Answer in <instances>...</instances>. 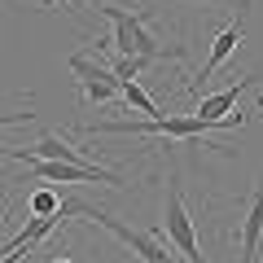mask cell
I'll return each instance as SVG.
<instances>
[{
    "mask_svg": "<svg viewBox=\"0 0 263 263\" xmlns=\"http://www.w3.org/2000/svg\"><path fill=\"white\" fill-rule=\"evenodd\" d=\"M62 211H66V215H84V219H92V224L110 228V233L119 237V241L127 246L132 254H141L145 263H176V259L167 254V246H162L154 233H141V228L123 224V219H114L110 211H97V206H88V202H79V197H66V202H62Z\"/></svg>",
    "mask_w": 263,
    "mask_h": 263,
    "instance_id": "3",
    "label": "cell"
},
{
    "mask_svg": "<svg viewBox=\"0 0 263 263\" xmlns=\"http://www.w3.org/2000/svg\"><path fill=\"white\" fill-rule=\"evenodd\" d=\"M53 263H75V259H66V254H62V259H53Z\"/></svg>",
    "mask_w": 263,
    "mask_h": 263,
    "instance_id": "16",
    "label": "cell"
},
{
    "mask_svg": "<svg viewBox=\"0 0 263 263\" xmlns=\"http://www.w3.org/2000/svg\"><path fill=\"white\" fill-rule=\"evenodd\" d=\"M105 18L114 22V48L119 53H127V57H149V62H180L184 57V44H158V40L145 31V22L136 18V13H127V9H119V5H110V9H101Z\"/></svg>",
    "mask_w": 263,
    "mask_h": 263,
    "instance_id": "2",
    "label": "cell"
},
{
    "mask_svg": "<svg viewBox=\"0 0 263 263\" xmlns=\"http://www.w3.org/2000/svg\"><path fill=\"white\" fill-rule=\"evenodd\" d=\"M237 241H241V259L259 263V246H263V184L250 193V206H246V219L237 228Z\"/></svg>",
    "mask_w": 263,
    "mask_h": 263,
    "instance_id": "7",
    "label": "cell"
},
{
    "mask_svg": "<svg viewBox=\"0 0 263 263\" xmlns=\"http://www.w3.org/2000/svg\"><path fill=\"white\" fill-rule=\"evenodd\" d=\"M27 176L44 180V184H123L119 171H105V167H88V162H57V158H35L27 162Z\"/></svg>",
    "mask_w": 263,
    "mask_h": 263,
    "instance_id": "4",
    "label": "cell"
},
{
    "mask_svg": "<svg viewBox=\"0 0 263 263\" xmlns=\"http://www.w3.org/2000/svg\"><path fill=\"white\" fill-rule=\"evenodd\" d=\"M70 75L79 79V88H84V97L88 101H114V97H123V79L114 75L105 62H92V57H84V53H75L70 57Z\"/></svg>",
    "mask_w": 263,
    "mask_h": 263,
    "instance_id": "6",
    "label": "cell"
},
{
    "mask_svg": "<svg viewBox=\"0 0 263 263\" xmlns=\"http://www.w3.org/2000/svg\"><path fill=\"white\" fill-rule=\"evenodd\" d=\"M259 79H263V75H241L237 84H228L224 92L202 97V101H197V114H202V119H228V114H233V105H237V97H241L246 88H254Z\"/></svg>",
    "mask_w": 263,
    "mask_h": 263,
    "instance_id": "9",
    "label": "cell"
},
{
    "mask_svg": "<svg viewBox=\"0 0 263 263\" xmlns=\"http://www.w3.org/2000/svg\"><path fill=\"white\" fill-rule=\"evenodd\" d=\"M123 101H127L132 110H141V114H149V119H158V105H154V97L145 92L136 79H123Z\"/></svg>",
    "mask_w": 263,
    "mask_h": 263,
    "instance_id": "10",
    "label": "cell"
},
{
    "mask_svg": "<svg viewBox=\"0 0 263 263\" xmlns=\"http://www.w3.org/2000/svg\"><path fill=\"white\" fill-rule=\"evenodd\" d=\"M246 22H233V27H224V31H219V35H215V44H211V53H206V62H202V70H197V84H206V79L211 75H215V70H219V66H224L228 62V57H233L237 53V48H241V35H246Z\"/></svg>",
    "mask_w": 263,
    "mask_h": 263,
    "instance_id": "8",
    "label": "cell"
},
{
    "mask_svg": "<svg viewBox=\"0 0 263 263\" xmlns=\"http://www.w3.org/2000/svg\"><path fill=\"white\" fill-rule=\"evenodd\" d=\"M206 5H219V0H206Z\"/></svg>",
    "mask_w": 263,
    "mask_h": 263,
    "instance_id": "17",
    "label": "cell"
},
{
    "mask_svg": "<svg viewBox=\"0 0 263 263\" xmlns=\"http://www.w3.org/2000/svg\"><path fill=\"white\" fill-rule=\"evenodd\" d=\"M27 254H31V250H27ZM27 254H22V250H5V254H0V263H22Z\"/></svg>",
    "mask_w": 263,
    "mask_h": 263,
    "instance_id": "13",
    "label": "cell"
},
{
    "mask_svg": "<svg viewBox=\"0 0 263 263\" xmlns=\"http://www.w3.org/2000/svg\"><path fill=\"white\" fill-rule=\"evenodd\" d=\"M254 0H237V22H246V9H250Z\"/></svg>",
    "mask_w": 263,
    "mask_h": 263,
    "instance_id": "15",
    "label": "cell"
},
{
    "mask_svg": "<svg viewBox=\"0 0 263 263\" xmlns=\"http://www.w3.org/2000/svg\"><path fill=\"white\" fill-rule=\"evenodd\" d=\"M27 211H31V215H57V211H62V193H53V189H35V193L27 197Z\"/></svg>",
    "mask_w": 263,
    "mask_h": 263,
    "instance_id": "11",
    "label": "cell"
},
{
    "mask_svg": "<svg viewBox=\"0 0 263 263\" xmlns=\"http://www.w3.org/2000/svg\"><path fill=\"white\" fill-rule=\"evenodd\" d=\"M162 224H167V241L184 254L189 263H206L202 246H197V228H193V215H189L180 189H167V206H162Z\"/></svg>",
    "mask_w": 263,
    "mask_h": 263,
    "instance_id": "5",
    "label": "cell"
},
{
    "mask_svg": "<svg viewBox=\"0 0 263 263\" xmlns=\"http://www.w3.org/2000/svg\"><path fill=\"white\" fill-rule=\"evenodd\" d=\"M145 66H149V57H127V53H119V57H110V70L119 79H136L145 70Z\"/></svg>",
    "mask_w": 263,
    "mask_h": 263,
    "instance_id": "12",
    "label": "cell"
},
{
    "mask_svg": "<svg viewBox=\"0 0 263 263\" xmlns=\"http://www.w3.org/2000/svg\"><path fill=\"white\" fill-rule=\"evenodd\" d=\"M27 119H31L27 110H22V114H0V127H5V123H27Z\"/></svg>",
    "mask_w": 263,
    "mask_h": 263,
    "instance_id": "14",
    "label": "cell"
},
{
    "mask_svg": "<svg viewBox=\"0 0 263 263\" xmlns=\"http://www.w3.org/2000/svg\"><path fill=\"white\" fill-rule=\"evenodd\" d=\"M250 114H228V119H202V114H158V119H105V123H88V132H110V136H171V141H189V136H211V132H228L241 127Z\"/></svg>",
    "mask_w": 263,
    "mask_h": 263,
    "instance_id": "1",
    "label": "cell"
}]
</instances>
